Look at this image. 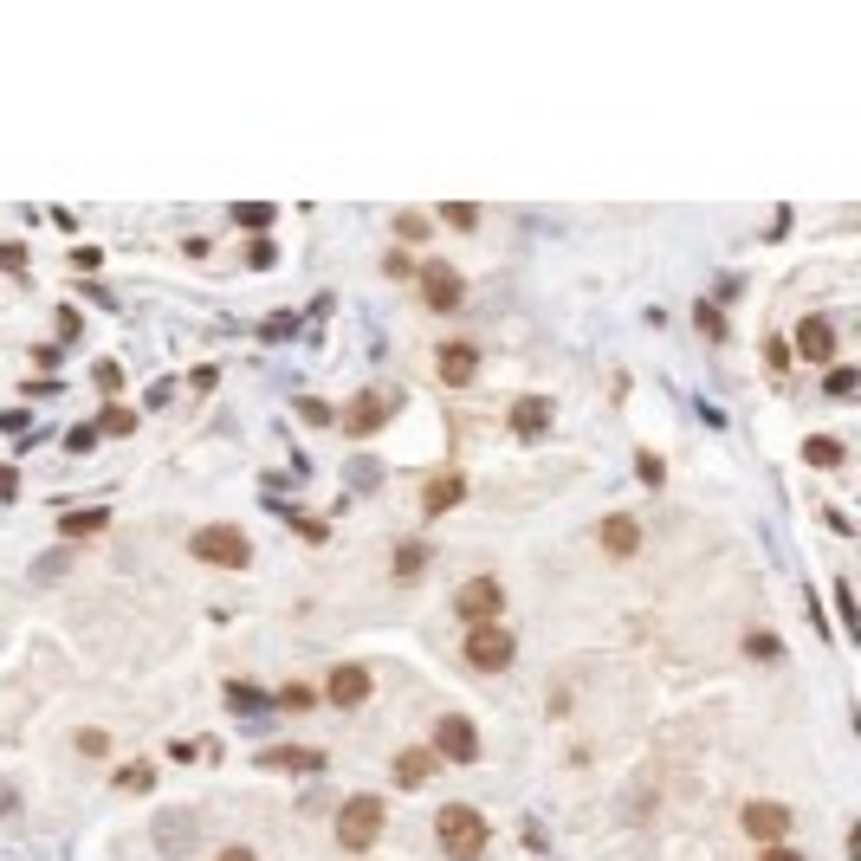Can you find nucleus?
Returning a JSON list of instances; mask_svg holds the SVG:
<instances>
[{"instance_id":"412c9836","label":"nucleus","mask_w":861,"mask_h":861,"mask_svg":"<svg viewBox=\"0 0 861 861\" xmlns=\"http://www.w3.org/2000/svg\"><path fill=\"white\" fill-rule=\"evenodd\" d=\"M421 564H428V544H395V577H421Z\"/></svg>"},{"instance_id":"f8f14e48","label":"nucleus","mask_w":861,"mask_h":861,"mask_svg":"<svg viewBox=\"0 0 861 861\" xmlns=\"http://www.w3.org/2000/svg\"><path fill=\"white\" fill-rule=\"evenodd\" d=\"M797 357L803 363H829V357H836V331H829L823 318H803L797 324Z\"/></svg>"},{"instance_id":"0eeeda50","label":"nucleus","mask_w":861,"mask_h":861,"mask_svg":"<svg viewBox=\"0 0 861 861\" xmlns=\"http://www.w3.org/2000/svg\"><path fill=\"white\" fill-rule=\"evenodd\" d=\"M434 751H441V758H454V764H473V758H480V732H473V719L447 713L441 726H434Z\"/></svg>"},{"instance_id":"a211bd4d","label":"nucleus","mask_w":861,"mask_h":861,"mask_svg":"<svg viewBox=\"0 0 861 861\" xmlns=\"http://www.w3.org/2000/svg\"><path fill=\"white\" fill-rule=\"evenodd\" d=\"M104 518H111L104 505H91V512H65L59 518V538H91V531H104Z\"/></svg>"},{"instance_id":"bb28decb","label":"nucleus","mask_w":861,"mask_h":861,"mask_svg":"<svg viewBox=\"0 0 861 861\" xmlns=\"http://www.w3.org/2000/svg\"><path fill=\"white\" fill-rule=\"evenodd\" d=\"M65 447H72V454H91V447H98V428H72V434H65Z\"/></svg>"},{"instance_id":"2eb2a0df","label":"nucleus","mask_w":861,"mask_h":861,"mask_svg":"<svg viewBox=\"0 0 861 861\" xmlns=\"http://www.w3.org/2000/svg\"><path fill=\"white\" fill-rule=\"evenodd\" d=\"M473 369H480V350H473V344H447L441 350V382H447V389L473 382Z\"/></svg>"},{"instance_id":"ddd939ff","label":"nucleus","mask_w":861,"mask_h":861,"mask_svg":"<svg viewBox=\"0 0 861 861\" xmlns=\"http://www.w3.org/2000/svg\"><path fill=\"white\" fill-rule=\"evenodd\" d=\"M460 499H467V480H460V473H441V480H428V492H421V518L454 512Z\"/></svg>"},{"instance_id":"f03ea898","label":"nucleus","mask_w":861,"mask_h":861,"mask_svg":"<svg viewBox=\"0 0 861 861\" xmlns=\"http://www.w3.org/2000/svg\"><path fill=\"white\" fill-rule=\"evenodd\" d=\"M518 641L505 622H473L467 628V667H480V674H499V667H512Z\"/></svg>"},{"instance_id":"393cba45","label":"nucleus","mask_w":861,"mask_h":861,"mask_svg":"<svg viewBox=\"0 0 861 861\" xmlns=\"http://www.w3.org/2000/svg\"><path fill=\"white\" fill-rule=\"evenodd\" d=\"M0 272H26V246L20 240H0Z\"/></svg>"},{"instance_id":"a878e982","label":"nucleus","mask_w":861,"mask_h":861,"mask_svg":"<svg viewBox=\"0 0 861 861\" xmlns=\"http://www.w3.org/2000/svg\"><path fill=\"white\" fill-rule=\"evenodd\" d=\"M635 473H641V480H648V486H661V454H635Z\"/></svg>"},{"instance_id":"72a5a7b5","label":"nucleus","mask_w":861,"mask_h":861,"mask_svg":"<svg viewBox=\"0 0 861 861\" xmlns=\"http://www.w3.org/2000/svg\"><path fill=\"white\" fill-rule=\"evenodd\" d=\"M227 700H234V706H246V713H253V706H266V700H259L253 687H227Z\"/></svg>"},{"instance_id":"4468645a","label":"nucleus","mask_w":861,"mask_h":861,"mask_svg":"<svg viewBox=\"0 0 861 861\" xmlns=\"http://www.w3.org/2000/svg\"><path fill=\"white\" fill-rule=\"evenodd\" d=\"M259 764H266V771H324V751H305V745H272V751H259Z\"/></svg>"},{"instance_id":"aec40b11","label":"nucleus","mask_w":861,"mask_h":861,"mask_svg":"<svg viewBox=\"0 0 861 861\" xmlns=\"http://www.w3.org/2000/svg\"><path fill=\"white\" fill-rule=\"evenodd\" d=\"M234 221L246 227V234H266V227H272V201H240Z\"/></svg>"},{"instance_id":"7c9ffc66","label":"nucleus","mask_w":861,"mask_h":861,"mask_svg":"<svg viewBox=\"0 0 861 861\" xmlns=\"http://www.w3.org/2000/svg\"><path fill=\"white\" fill-rule=\"evenodd\" d=\"M382 266H389V279H408V272H415V259H408V253H389Z\"/></svg>"},{"instance_id":"c9c22d12","label":"nucleus","mask_w":861,"mask_h":861,"mask_svg":"<svg viewBox=\"0 0 861 861\" xmlns=\"http://www.w3.org/2000/svg\"><path fill=\"white\" fill-rule=\"evenodd\" d=\"M221 861H259L253 849H221Z\"/></svg>"},{"instance_id":"f3484780","label":"nucleus","mask_w":861,"mask_h":861,"mask_svg":"<svg viewBox=\"0 0 861 861\" xmlns=\"http://www.w3.org/2000/svg\"><path fill=\"white\" fill-rule=\"evenodd\" d=\"M635 544H641V525H635V518H603V551H609V557H635Z\"/></svg>"},{"instance_id":"5701e85b","label":"nucleus","mask_w":861,"mask_h":861,"mask_svg":"<svg viewBox=\"0 0 861 861\" xmlns=\"http://www.w3.org/2000/svg\"><path fill=\"white\" fill-rule=\"evenodd\" d=\"M130 428H136V408H117V402H111V408H104V421H98V434H130Z\"/></svg>"},{"instance_id":"cd10ccee","label":"nucleus","mask_w":861,"mask_h":861,"mask_svg":"<svg viewBox=\"0 0 861 861\" xmlns=\"http://www.w3.org/2000/svg\"><path fill=\"white\" fill-rule=\"evenodd\" d=\"M829 395H855V369H829Z\"/></svg>"},{"instance_id":"7ed1b4c3","label":"nucleus","mask_w":861,"mask_h":861,"mask_svg":"<svg viewBox=\"0 0 861 861\" xmlns=\"http://www.w3.org/2000/svg\"><path fill=\"white\" fill-rule=\"evenodd\" d=\"M376 836H382V797H350L337 810V842L344 849H369Z\"/></svg>"},{"instance_id":"39448f33","label":"nucleus","mask_w":861,"mask_h":861,"mask_svg":"<svg viewBox=\"0 0 861 861\" xmlns=\"http://www.w3.org/2000/svg\"><path fill=\"white\" fill-rule=\"evenodd\" d=\"M499 609H505V590H499V577H473V583H460V596H454V615L460 622H499Z\"/></svg>"},{"instance_id":"1a4fd4ad","label":"nucleus","mask_w":861,"mask_h":861,"mask_svg":"<svg viewBox=\"0 0 861 861\" xmlns=\"http://www.w3.org/2000/svg\"><path fill=\"white\" fill-rule=\"evenodd\" d=\"M784 829H790V810H784V803H745V836H751V842L777 849V842H784Z\"/></svg>"},{"instance_id":"dca6fc26","label":"nucleus","mask_w":861,"mask_h":861,"mask_svg":"<svg viewBox=\"0 0 861 861\" xmlns=\"http://www.w3.org/2000/svg\"><path fill=\"white\" fill-rule=\"evenodd\" d=\"M434 777V751H395V784L402 790H421Z\"/></svg>"},{"instance_id":"f257e3e1","label":"nucleus","mask_w":861,"mask_h":861,"mask_svg":"<svg viewBox=\"0 0 861 861\" xmlns=\"http://www.w3.org/2000/svg\"><path fill=\"white\" fill-rule=\"evenodd\" d=\"M434 836H441L447 861H480L486 855V816L473 810V803H447V810L434 816Z\"/></svg>"},{"instance_id":"c85d7f7f","label":"nucleus","mask_w":861,"mask_h":861,"mask_svg":"<svg viewBox=\"0 0 861 861\" xmlns=\"http://www.w3.org/2000/svg\"><path fill=\"white\" fill-rule=\"evenodd\" d=\"M700 331H706V337H726V318H719L713 305H700Z\"/></svg>"},{"instance_id":"c756f323","label":"nucleus","mask_w":861,"mask_h":861,"mask_svg":"<svg viewBox=\"0 0 861 861\" xmlns=\"http://www.w3.org/2000/svg\"><path fill=\"white\" fill-rule=\"evenodd\" d=\"M447 221H454V227H473L480 214H473V201H454V208H447Z\"/></svg>"},{"instance_id":"473e14b6","label":"nucleus","mask_w":861,"mask_h":861,"mask_svg":"<svg viewBox=\"0 0 861 861\" xmlns=\"http://www.w3.org/2000/svg\"><path fill=\"white\" fill-rule=\"evenodd\" d=\"M836 615H842V622H855V596H849V583H836Z\"/></svg>"},{"instance_id":"9b49d317","label":"nucleus","mask_w":861,"mask_h":861,"mask_svg":"<svg viewBox=\"0 0 861 861\" xmlns=\"http://www.w3.org/2000/svg\"><path fill=\"white\" fill-rule=\"evenodd\" d=\"M512 434H525V441L551 434V402H544V395H518L512 402Z\"/></svg>"},{"instance_id":"9d476101","label":"nucleus","mask_w":861,"mask_h":861,"mask_svg":"<svg viewBox=\"0 0 861 861\" xmlns=\"http://www.w3.org/2000/svg\"><path fill=\"white\" fill-rule=\"evenodd\" d=\"M324 693H331V706H363L369 700V667H331Z\"/></svg>"},{"instance_id":"423d86ee","label":"nucleus","mask_w":861,"mask_h":861,"mask_svg":"<svg viewBox=\"0 0 861 861\" xmlns=\"http://www.w3.org/2000/svg\"><path fill=\"white\" fill-rule=\"evenodd\" d=\"M389 415H395V395L389 389H363L357 402H344V434H376Z\"/></svg>"},{"instance_id":"6ab92c4d","label":"nucleus","mask_w":861,"mask_h":861,"mask_svg":"<svg viewBox=\"0 0 861 861\" xmlns=\"http://www.w3.org/2000/svg\"><path fill=\"white\" fill-rule=\"evenodd\" d=\"M803 460H810V467H842V441H829V434H810V441H803Z\"/></svg>"},{"instance_id":"4be33fe9","label":"nucleus","mask_w":861,"mask_h":861,"mask_svg":"<svg viewBox=\"0 0 861 861\" xmlns=\"http://www.w3.org/2000/svg\"><path fill=\"white\" fill-rule=\"evenodd\" d=\"M149 784H156V771H149L143 758H136V764H117V790H149Z\"/></svg>"},{"instance_id":"20e7f679","label":"nucleus","mask_w":861,"mask_h":861,"mask_svg":"<svg viewBox=\"0 0 861 861\" xmlns=\"http://www.w3.org/2000/svg\"><path fill=\"white\" fill-rule=\"evenodd\" d=\"M195 557H201V564H227V570H240L246 557H253V544H246L234 525H201V531H195Z\"/></svg>"},{"instance_id":"2f4dec72","label":"nucleus","mask_w":861,"mask_h":861,"mask_svg":"<svg viewBox=\"0 0 861 861\" xmlns=\"http://www.w3.org/2000/svg\"><path fill=\"white\" fill-rule=\"evenodd\" d=\"M395 227H402V240H421V234H428V221H421V214H402Z\"/></svg>"},{"instance_id":"b1692460","label":"nucleus","mask_w":861,"mask_h":861,"mask_svg":"<svg viewBox=\"0 0 861 861\" xmlns=\"http://www.w3.org/2000/svg\"><path fill=\"white\" fill-rule=\"evenodd\" d=\"M272 259H279V253H272V240H266V234H259L253 246H246V266H253V272H266Z\"/></svg>"},{"instance_id":"6e6552de","label":"nucleus","mask_w":861,"mask_h":861,"mask_svg":"<svg viewBox=\"0 0 861 861\" xmlns=\"http://www.w3.org/2000/svg\"><path fill=\"white\" fill-rule=\"evenodd\" d=\"M421 272V298H428V311H454L460 305V272L447 266V259H428V266H415Z\"/></svg>"},{"instance_id":"f704fd0d","label":"nucleus","mask_w":861,"mask_h":861,"mask_svg":"<svg viewBox=\"0 0 861 861\" xmlns=\"http://www.w3.org/2000/svg\"><path fill=\"white\" fill-rule=\"evenodd\" d=\"M758 861H803V855H797V849H784V842H777V849H764Z\"/></svg>"}]
</instances>
